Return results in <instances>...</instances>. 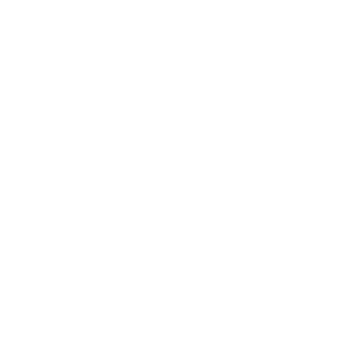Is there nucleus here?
Segmentation results:
<instances>
[]
</instances>
